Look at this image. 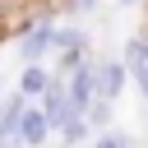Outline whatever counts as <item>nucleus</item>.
Returning <instances> with one entry per match:
<instances>
[{
	"mask_svg": "<svg viewBox=\"0 0 148 148\" xmlns=\"http://www.w3.org/2000/svg\"><path fill=\"white\" fill-rule=\"evenodd\" d=\"M51 32H56V18H32V23L18 32V42H14L18 60H23V65H46V56H51Z\"/></svg>",
	"mask_w": 148,
	"mask_h": 148,
	"instance_id": "obj_1",
	"label": "nucleus"
},
{
	"mask_svg": "<svg viewBox=\"0 0 148 148\" xmlns=\"http://www.w3.org/2000/svg\"><path fill=\"white\" fill-rule=\"evenodd\" d=\"M92 79H97V97H106V102H116L130 83L125 60H111V56H92Z\"/></svg>",
	"mask_w": 148,
	"mask_h": 148,
	"instance_id": "obj_2",
	"label": "nucleus"
},
{
	"mask_svg": "<svg viewBox=\"0 0 148 148\" xmlns=\"http://www.w3.org/2000/svg\"><path fill=\"white\" fill-rule=\"evenodd\" d=\"M51 56H60V69L74 65V60H83V56H88V37H83V28H74V23H56V32H51Z\"/></svg>",
	"mask_w": 148,
	"mask_h": 148,
	"instance_id": "obj_3",
	"label": "nucleus"
},
{
	"mask_svg": "<svg viewBox=\"0 0 148 148\" xmlns=\"http://www.w3.org/2000/svg\"><path fill=\"white\" fill-rule=\"evenodd\" d=\"M120 60H125V74H130V83L139 88V97H143V106H148V37H130Z\"/></svg>",
	"mask_w": 148,
	"mask_h": 148,
	"instance_id": "obj_4",
	"label": "nucleus"
},
{
	"mask_svg": "<svg viewBox=\"0 0 148 148\" xmlns=\"http://www.w3.org/2000/svg\"><path fill=\"white\" fill-rule=\"evenodd\" d=\"M46 139H51V120H46L42 102H28L23 106V125H18V143L23 148H46Z\"/></svg>",
	"mask_w": 148,
	"mask_h": 148,
	"instance_id": "obj_5",
	"label": "nucleus"
},
{
	"mask_svg": "<svg viewBox=\"0 0 148 148\" xmlns=\"http://www.w3.org/2000/svg\"><path fill=\"white\" fill-rule=\"evenodd\" d=\"M23 106H28V97H18V92H9V97L0 102V143H5V148H23V143H18Z\"/></svg>",
	"mask_w": 148,
	"mask_h": 148,
	"instance_id": "obj_6",
	"label": "nucleus"
},
{
	"mask_svg": "<svg viewBox=\"0 0 148 148\" xmlns=\"http://www.w3.org/2000/svg\"><path fill=\"white\" fill-rule=\"evenodd\" d=\"M46 83H51V69L46 65H23V74H18V97H28V102H37L42 92H46Z\"/></svg>",
	"mask_w": 148,
	"mask_h": 148,
	"instance_id": "obj_7",
	"label": "nucleus"
},
{
	"mask_svg": "<svg viewBox=\"0 0 148 148\" xmlns=\"http://www.w3.org/2000/svg\"><path fill=\"white\" fill-rule=\"evenodd\" d=\"M111 106H116V102H106V97H92V102H88L83 120H88L92 134H97V130H111Z\"/></svg>",
	"mask_w": 148,
	"mask_h": 148,
	"instance_id": "obj_8",
	"label": "nucleus"
},
{
	"mask_svg": "<svg viewBox=\"0 0 148 148\" xmlns=\"http://www.w3.org/2000/svg\"><path fill=\"white\" fill-rule=\"evenodd\" d=\"M92 148H134V134H125V130H97Z\"/></svg>",
	"mask_w": 148,
	"mask_h": 148,
	"instance_id": "obj_9",
	"label": "nucleus"
},
{
	"mask_svg": "<svg viewBox=\"0 0 148 148\" xmlns=\"http://www.w3.org/2000/svg\"><path fill=\"white\" fill-rule=\"evenodd\" d=\"M120 5H134V0H120Z\"/></svg>",
	"mask_w": 148,
	"mask_h": 148,
	"instance_id": "obj_10",
	"label": "nucleus"
},
{
	"mask_svg": "<svg viewBox=\"0 0 148 148\" xmlns=\"http://www.w3.org/2000/svg\"><path fill=\"white\" fill-rule=\"evenodd\" d=\"M0 148H5V143H0Z\"/></svg>",
	"mask_w": 148,
	"mask_h": 148,
	"instance_id": "obj_11",
	"label": "nucleus"
}]
</instances>
